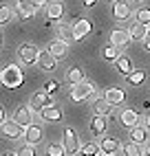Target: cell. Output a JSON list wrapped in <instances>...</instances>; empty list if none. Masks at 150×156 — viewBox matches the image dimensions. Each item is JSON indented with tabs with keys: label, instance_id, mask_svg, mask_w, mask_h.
<instances>
[{
	"label": "cell",
	"instance_id": "obj_2",
	"mask_svg": "<svg viewBox=\"0 0 150 156\" xmlns=\"http://www.w3.org/2000/svg\"><path fill=\"white\" fill-rule=\"evenodd\" d=\"M62 150H64V156H75L80 152L82 147V143H80V136H77V132H75L73 128H64L62 132Z\"/></svg>",
	"mask_w": 150,
	"mask_h": 156
},
{
	"label": "cell",
	"instance_id": "obj_30",
	"mask_svg": "<svg viewBox=\"0 0 150 156\" xmlns=\"http://www.w3.org/2000/svg\"><path fill=\"white\" fill-rule=\"evenodd\" d=\"M13 11H11V7H7V5H0V24H7L9 20H11Z\"/></svg>",
	"mask_w": 150,
	"mask_h": 156
},
{
	"label": "cell",
	"instance_id": "obj_38",
	"mask_svg": "<svg viewBox=\"0 0 150 156\" xmlns=\"http://www.w3.org/2000/svg\"><path fill=\"white\" fill-rule=\"evenodd\" d=\"M146 130H150V114L146 117Z\"/></svg>",
	"mask_w": 150,
	"mask_h": 156
},
{
	"label": "cell",
	"instance_id": "obj_41",
	"mask_svg": "<svg viewBox=\"0 0 150 156\" xmlns=\"http://www.w3.org/2000/svg\"><path fill=\"white\" fill-rule=\"evenodd\" d=\"M111 2H117V0H111Z\"/></svg>",
	"mask_w": 150,
	"mask_h": 156
},
{
	"label": "cell",
	"instance_id": "obj_33",
	"mask_svg": "<svg viewBox=\"0 0 150 156\" xmlns=\"http://www.w3.org/2000/svg\"><path fill=\"white\" fill-rule=\"evenodd\" d=\"M58 33H60V40H62V42H66V44H69V40H73L71 29H66V27H60V29H58Z\"/></svg>",
	"mask_w": 150,
	"mask_h": 156
},
{
	"label": "cell",
	"instance_id": "obj_3",
	"mask_svg": "<svg viewBox=\"0 0 150 156\" xmlns=\"http://www.w3.org/2000/svg\"><path fill=\"white\" fill-rule=\"evenodd\" d=\"M91 97H95V86L91 84L88 79H84L82 84H75L71 88V99L73 101H86Z\"/></svg>",
	"mask_w": 150,
	"mask_h": 156
},
{
	"label": "cell",
	"instance_id": "obj_20",
	"mask_svg": "<svg viewBox=\"0 0 150 156\" xmlns=\"http://www.w3.org/2000/svg\"><path fill=\"white\" fill-rule=\"evenodd\" d=\"M146 141H148V130H146V126H135V128H130V143L144 145Z\"/></svg>",
	"mask_w": 150,
	"mask_h": 156
},
{
	"label": "cell",
	"instance_id": "obj_7",
	"mask_svg": "<svg viewBox=\"0 0 150 156\" xmlns=\"http://www.w3.org/2000/svg\"><path fill=\"white\" fill-rule=\"evenodd\" d=\"M38 53H40V48L36 44H31V42L20 44V48H18V55H20V59H22L24 64H36Z\"/></svg>",
	"mask_w": 150,
	"mask_h": 156
},
{
	"label": "cell",
	"instance_id": "obj_6",
	"mask_svg": "<svg viewBox=\"0 0 150 156\" xmlns=\"http://www.w3.org/2000/svg\"><path fill=\"white\" fill-rule=\"evenodd\" d=\"M135 11H133V5L128 2V0H117V2H113V16L115 20H119V22H124V20H128Z\"/></svg>",
	"mask_w": 150,
	"mask_h": 156
},
{
	"label": "cell",
	"instance_id": "obj_9",
	"mask_svg": "<svg viewBox=\"0 0 150 156\" xmlns=\"http://www.w3.org/2000/svg\"><path fill=\"white\" fill-rule=\"evenodd\" d=\"M51 103H53L51 95H47L44 90H38L36 95L31 97V106H29V108L33 110V112H42V110H44L47 106H51Z\"/></svg>",
	"mask_w": 150,
	"mask_h": 156
},
{
	"label": "cell",
	"instance_id": "obj_18",
	"mask_svg": "<svg viewBox=\"0 0 150 156\" xmlns=\"http://www.w3.org/2000/svg\"><path fill=\"white\" fill-rule=\"evenodd\" d=\"M49 53L55 59H62V57H66V53H69V44L62 42V40H53L51 46H49Z\"/></svg>",
	"mask_w": 150,
	"mask_h": 156
},
{
	"label": "cell",
	"instance_id": "obj_8",
	"mask_svg": "<svg viewBox=\"0 0 150 156\" xmlns=\"http://www.w3.org/2000/svg\"><path fill=\"white\" fill-rule=\"evenodd\" d=\"M22 136L27 139V145H33V147H36V145L44 139V130H42V126H38V123H31L29 128H24Z\"/></svg>",
	"mask_w": 150,
	"mask_h": 156
},
{
	"label": "cell",
	"instance_id": "obj_4",
	"mask_svg": "<svg viewBox=\"0 0 150 156\" xmlns=\"http://www.w3.org/2000/svg\"><path fill=\"white\" fill-rule=\"evenodd\" d=\"M91 31H93V22L88 18H82V20H77V22L71 27V35H73L75 42H82L86 35H91Z\"/></svg>",
	"mask_w": 150,
	"mask_h": 156
},
{
	"label": "cell",
	"instance_id": "obj_16",
	"mask_svg": "<svg viewBox=\"0 0 150 156\" xmlns=\"http://www.w3.org/2000/svg\"><path fill=\"white\" fill-rule=\"evenodd\" d=\"M44 11H47V18H49V20H60V18L64 16V5H62V0H53V2H47Z\"/></svg>",
	"mask_w": 150,
	"mask_h": 156
},
{
	"label": "cell",
	"instance_id": "obj_5",
	"mask_svg": "<svg viewBox=\"0 0 150 156\" xmlns=\"http://www.w3.org/2000/svg\"><path fill=\"white\" fill-rule=\"evenodd\" d=\"M0 132H2L5 139H9V141H18V139H22L24 128L18 126V123L11 119V121H2V123H0Z\"/></svg>",
	"mask_w": 150,
	"mask_h": 156
},
{
	"label": "cell",
	"instance_id": "obj_10",
	"mask_svg": "<svg viewBox=\"0 0 150 156\" xmlns=\"http://www.w3.org/2000/svg\"><path fill=\"white\" fill-rule=\"evenodd\" d=\"M13 121L18 123V126H22V128H29L31 123H33V110H31L29 106H20L13 114Z\"/></svg>",
	"mask_w": 150,
	"mask_h": 156
},
{
	"label": "cell",
	"instance_id": "obj_23",
	"mask_svg": "<svg viewBox=\"0 0 150 156\" xmlns=\"http://www.w3.org/2000/svg\"><path fill=\"white\" fill-rule=\"evenodd\" d=\"M84 79H86V77H84V70L80 68V66H71L69 70H66V81H69V84H82V81Z\"/></svg>",
	"mask_w": 150,
	"mask_h": 156
},
{
	"label": "cell",
	"instance_id": "obj_43",
	"mask_svg": "<svg viewBox=\"0 0 150 156\" xmlns=\"http://www.w3.org/2000/svg\"><path fill=\"white\" fill-rule=\"evenodd\" d=\"M113 156H117V154H113Z\"/></svg>",
	"mask_w": 150,
	"mask_h": 156
},
{
	"label": "cell",
	"instance_id": "obj_14",
	"mask_svg": "<svg viewBox=\"0 0 150 156\" xmlns=\"http://www.w3.org/2000/svg\"><path fill=\"white\" fill-rule=\"evenodd\" d=\"M104 99L111 103V106H122L124 99H126V92L122 88H106L104 92Z\"/></svg>",
	"mask_w": 150,
	"mask_h": 156
},
{
	"label": "cell",
	"instance_id": "obj_27",
	"mask_svg": "<svg viewBox=\"0 0 150 156\" xmlns=\"http://www.w3.org/2000/svg\"><path fill=\"white\" fill-rule=\"evenodd\" d=\"M144 81H146V70H141V68L133 70L130 75H128V84H130V86H141Z\"/></svg>",
	"mask_w": 150,
	"mask_h": 156
},
{
	"label": "cell",
	"instance_id": "obj_40",
	"mask_svg": "<svg viewBox=\"0 0 150 156\" xmlns=\"http://www.w3.org/2000/svg\"><path fill=\"white\" fill-rule=\"evenodd\" d=\"M0 44H2V35H0Z\"/></svg>",
	"mask_w": 150,
	"mask_h": 156
},
{
	"label": "cell",
	"instance_id": "obj_13",
	"mask_svg": "<svg viewBox=\"0 0 150 156\" xmlns=\"http://www.w3.org/2000/svg\"><path fill=\"white\" fill-rule=\"evenodd\" d=\"M36 64L42 68V70H47V73H51V70H55V57H53L49 51H40L38 53V59H36Z\"/></svg>",
	"mask_w": 150,
	"mask_h": 156
},
{
	"label": "cell",
	"instance_id": "obj_28",
	"mask_svg": "<svg viewBox=\"0 0 150 156\" xmlns=\"http://www.w3.org/2000/svg\"><path fill=\"white\" fill-rule=\"evenodd\" d=\"M137 20L135 22H139V24H146V27H150V9L148 7H141V9H137Z\"/></svg>",
	"mask_w": 150,
	"mask_h": 156
},
{
	"label": "cell",
	"instance_id": "obj_26",
	"mask_svg": "<svg viewBox=\"0 0 150 156\" xmlns=\"http://www.w3.org/2000/svg\"><path fill=\"white\" fill-rule=\"evenodd\" d=\"M77 154H80V156H97V154H102V152H99V145H97V143H84Z\"/></svg>",
	"mask_w": 150,
	"mask_h": 156
},
{
	"label": "cell",
	"instance_id": "obj_21",
	"mask_svg": "<svg viewBox=\"0 0 150 156\" xmlns=\"http://www.w3.org/2000/svg\"><path fill=\"white\" fill-rule=\"evenodd\" d=\"M146 31H148V27H146V24L133 22V27L128 29V35H130V40H133V42H144V37H146Z\"/></svg>",
	"mask_w": 150,
	"mask_h": 156
},
{
	"label": "cell",
	"instance_id": "obj_24",
	"mask_svg": "<svg viewBox=\"0 0 150 156\" xmlns=\"http://www.w3.org/2000/svg\"><path fill=\"white\" fill-rule=\"evenodd\" d=\"M91 132L95 134V136H104V132H106V117L91 119Z\"/></svg>",
	"mask_w": 150,
	"mask_h": 156
},
{
	"label": "cell",
	"instance_id": "obj_29",
	"mask_svg": "<svg viewBox=\"0 0 150 156\" xmlns=\"http://www.w3.org/2000/svg\"><path fill=\"white\" fill-rule=\"evenodd\" d=\"M102 57L108 59V62H115L117 57H119V48H115V46H111V44L104 46V48H102Z\"/></svg>",
	"mask_w": 150,
	"mask_h": 156
},
{
	"label": "cell",
	"instance_id": "obj_19",
	"mask_svg": "<svg viewBox=\"0 0 150 156\" xmlns=\"http://www.w3.org/2000/svg\"><path fill=\"white\" fill-rule=\"evenodd\" d=\"M113 66H115V70H119L122 75H130V73H133V59L128 55H119L113 62Z\"/></svg>",
	"mask_w": 150,
	"mask_h": 156
},
{
	"label": "cell",
	"instance_id": "obj_42",
	"mask_svg": "<svg viewBox=\"0 0 150 156\" xmlns=\"http://www.w3.org/2000/svg\"><path fill=\"white\" fill-rule=\"evenodd\" d=\"M97 156H104V154H97Z\"/></svg>",
	"mask_w": 150,
	"mask_h": 156
},
{
	"label": "cell",
	"instance_id": "obj_34",
	"mask_svg": "<svg viewBox=\"0 0 150 156\" xmlns=\"http://www.w3.org/2000/svg\"><path fill=\"white\" fill-rule=\"evenodd\" d=\"M58 88H60V84H58L55 79H49V81H44V92H47V95H49V92H55Z\"/></svg>",
	"mask_w": 150,
	"mask_h": 156
},
{
	"label": "cell",
	"instance_id": "obj_17",
	"mask_svg": "<svg viewBox=\"0 0 150 156\" xmlns=\"http://www.w3.org/2000/svg\"><path fill=\"white\" fill-rule=\"evenodd\" d=\"M40 114H42V119H44L47 123H58L62 119V108H58L55 103H51V106H47Z\"/></svg>",
	"mask_w": 150,
	"mask_h": 156
},
{
	"label": "cell",
	"instance_id": "obj_39",
	"mask_svg": "<svg viewBox=\"0 0 150 156\" xmlns=\"http://www.w3.org/2000/svg\"><path fill=\"white\" fill-rule=\"evenodd\" d=\"M2 156H16V154H11V152H7V154H2Z\"/></svg>",
	"mask_w": 150,
	"mask_h": 156
},
{
	"label": "cell",
	"instance_id": "obj_11",
	"mask_svg": "<svg viewBox=\"0 0 150 156\" xmlns=\"http://www.w3.org/2000/svg\"><path fill=\"white\" fill-rule=\"evenodd\" d=\"M128 42H130L128 29H113V31H111V46H115V48H124Z\"/></svg>",
	"mask_w": 150,
	"mask_h": 156
},
{
	"label": "cell",
	"instance_id": "obj_37",
	"mask_svg": "<svg viewBox=\"0 0 150 156\" xmlns=\"http://www.w3.org/2000/svg\"><path fill=\"white\" fill-rule=\"evenodd\" d=\"M2 121H5V108L0 106V123H2Z\"/></svg>",
	"mask_w": 150,
	"mask_h": 156
},
{
	"label": "cell",
	"instance_id": "obj_36",
	"mask_svg": "<svg viewBox=\"0 0 150 156\" xmlns=\"http://www.w3.org/2000/svg\"><path fill=\"white\" fill-rule=\"evenodd\" d=\"M95 2H97V0H82V5H84V7H93Z\"/></svg>",
	"mask_w": 150,
	"mask_h": 156
},
{
	"label": "cell",
	"instance_id": "obj_12",
	"mask_svg": "<svg viewBox=\"0 0 150 156\" xmlns=\"http://www.w3.org/2000/svg\"><path fill=\"white\" fill-rule=\"evenodd\" d=\"M97 145H99V152L104 156H113L119 152V141L113 136H102V143H97Z\"/></svg>",
	"mask_w": 150,
	"mask_h": 156
},
{
	"label": "cell",
	"instance_id": "obj_32",
	"mask_svg": "<svg viewBox=\"0 0 150 156\" xmlns=\"http://www.w3.org/2000/svg\"><path fill=\"white\" fill-rule=\"evenodd\" d=\"M16 156H36V147H33V145H22Z\"/></svg>",
	"mask_w": 150,
	"mask_h": 156
},
{
	"label": "cell",
	"instance_id": "obj_25",
	"mask_svg": "<svg viewBox=\"0 0 150 156\" xmlns=\"http://www.w3.org/2000/svg\"><path fill=\"white\" fill-rule=\"evenodd\" d=\"M122 152L124 156H144V150H141V145H137V143H124L122 145Z\"/></svg>",
	"mask_w": 150,
	"mask_h": 156
},
{
	"label": "cell",
	"instance_id": "obj_15",
	"mask_svg": "<svg viewBox=\"0 0 150 156\" xmlns=\"http://www.w3.org/2000/svg\"><path fill=\"white\" fill-rule=\"evenodd\" d=\"M122 121V126H126V128H135V126H139V112H135V110H130V108H126V110H122V114L117 117Z\"/></svg>",
	"mask_w": 150,
	"mask_h": 156
},
{
	"label": "cell",
	"instance_id": "obj_1",
	"mask_svg": "<svg viewBox=\"0 0 150 156\" xmlns=\"http://www.w3.org/2000/svg\"><path fill=\"white\" fill-rule=\"evenodd\" d=\"M22 79H24V75L20 70V66H16V64H9L0 70V84L5 88H18L22 84Z\"/></svg>",
	"mask_w": 150,
	"mask_h": 156
},
{
	"label": "cell",
	"instance_id": "obj_35",
	"mask_svg": "<svg viewBox=\"0 0 150 156\" xmlns=\"http://www.w3.org/2000/svg\"><path fill=\"white\" fill-rule=\"evenodd\" d=\"M144 48L150 53V27H148V31H146V37H144Z\"/></svg>",
	"mask_w": 150,
	"mask_h": 156
},
{
	"label": "cell",
	"instance_id": "obj_31",
	"mask_svg": "<svg viewBox=\"0 0 150 156\" xmlns=\"http://www.w3.org/2000/svg\"><path fill=\"white\" fill-rule=\"evenodd\" d=\"M47 154L49 156H64V150H62L60 143H49L47 145Z\"/></svg>",
	"mask_w": 150,
	"mask_h": 156
},
{
	"label": "cell",
	"instance_id": "obj_22",
	"mask_svg": "<svg viewBox=\"0 0 150 156\" xmlns=\"http://www.w3.org/2000/svg\"><path fill=\"white\" fill-rule=\"evenodd\" d=\"M111 110H113V106H111V103L106 101L104 97H99L97 101L93 103V112H95V117H108Z\"/></svg>",
	"mask_w": 150,
	"mask_h": 156
}]
</instances>
